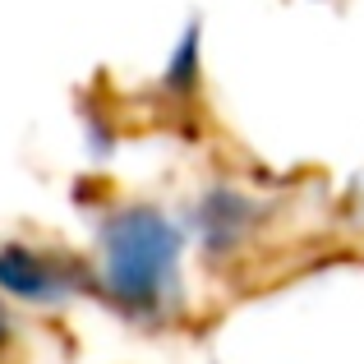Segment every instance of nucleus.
<instances>
[{
  "instance_id": "1",
  "label": "nucleus",
  "mask_w": 364,
  "mask_h": 364,
  "mask_svg": "<svg viewBox=\"0 0 364 364\" xmlns=\"http://www.w3.org/2000/svg\"><path fill=\"white\" fill-rule=\"evenodd\" d=\"M102 291L134 318H161L180 291V231L152 203H120L102 222Z\"/></svg>"
},
{
  "instance_id": "2",
  "label": "nucleus",
  "mask_w": 364,
  "mask_h": 364,
  "mask_svg": "<svg viewBox=\"0 0 364 364\" xmlns=\"http://www.w3.org/2000/svg\"><path fill=\"white\" fill-rule=\"evenodd\" d=\"M74 267L65 258L33 245H5L0 249V286L18 295L23 304H55V295L70 291Z\"/></svg>"
}]
</instances>
